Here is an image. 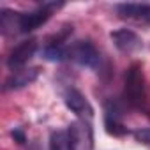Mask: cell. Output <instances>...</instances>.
<instances>
[{
  "label": "cell",
  "mask_w": 150,
  "mask_h": 150,
  "mask_svg": "<svg viewBox=\"0 0 150 150\" xmlns=\"http://www.w3.org/2000/svg\"><path fill=\"white\" fill-rule=\"evenodd\" d=\"M125 101L134 108L145 104V76L139 64H132L125 72Z\"/></svg>",
  "instance_id": "1"
},
{
  "label": "cell",
  "mask_w": 150,
  "mask_h": 150,
  "mask_svg": "<svg viewBox=\"0 0 150 150\" xmlns=\"http://www.w3.org/2000/svg\"><path fill=\"white\" fill-rule=\"evenodd\" d=\"M60 6H64V4H62V2H60V4L50 2V4H42V6L37 7L35 11L21 13V16H20V32H21V34H27V32H32V30L39 28L41 25H44V23L50 20L53 9H57V7H60Z\"/></svg>",
  "instance_id": "2"
},
{
  "label": "cell",
  "mask_w": 150,
  "mask_h": 150,
  "mask_svg": "<svg viewBox=\"0 0 150 150\" xmlns=\"http://www.w3.org/2000/svg\"><path fill=\"white\" fill-rule=\"evenodd\" d=\"M67 57L71 60H74L76 64H80V65H85V67H97L99 60H101L99 51L96 50V46L90 41H78V42H74L67 50Z\"/></svg>",
  "instance_id": "3"
},
{
  "label": "cell",
  "mask_w": 150,
  "mask_h": 150,
  "mask_svg": "<svg viewBox=\"0 0 150 150\" xmlns=\"http://www.w3.org/2000/svg\"><path fill=\"white\" fill-rule=\"evenodd\" d=\"M110 37H111L113 44L117 46V50H120L122 53H134V51L141 50V46H143L141 37L134 30H129V28L113 30L110 34Z\"/></svg>",
  "instance_id": "4"
},
{
  "label": "cell",
  "mask_w": 150,
  "mask_h": 150,
  "mask_svg": "<svg viewBox=\"0 0 150 150\" xmlns=\"http://www.w3.org/2000/svg\"><path fill=\"white\" fill-rule=\"evenodd\" d=\"M35 51H37V41H35V39L23 41L21 44H18V46L11 51L9 58H7V67H9L11 71L21 69V67L35 55Z\"/></svg>",
  "instance_id": "5"
},
{
  "label": "cell",
  "mask_w": 150,
  "mask_h": 150,
  "mask_svg": "<svg viewBox=\"0 0 150 150\" xmlns=\"http://www.w3.org/2000/svg\"><path fill=\"white\" fill-rule=\"evenodd\" d=\"M64 103H65V106L72 113H76L81 118H92V115H94V108L90 106V103L87 101V97L80 90H76V88H69L65 92Z\"/></svg>",
  "instance_id": "6"
},
{
  "label": "cell",
  "mask_w": 150,
  "mask_h": 150,
  "mask_svg": "<svg viewBox=\"0 0 150 150\" xmlns=\"http://www.w3.org/2000/svg\"><path fill=\"white\" fill-rule=\"evenodd\" d=\"M120 113H122V110L117 104H113V103L106 104L104 127H106V132L111 134V136H124V134L129 132V129L120 122Z\"/></svg>",
  "instance_id": "7"
},
{
  "label": "cell",
  "mask_w": 150,
  "mask_h": 150,
  "mask_svg": "<svg viewBox=\"0 0 150 150\" xmlns=\"http://www.w3.org/2000/svg\"><path fill=\"white\" fill-rule=\"evenodd\" d=\"M37 76H39V67H32V69H18V71H14L11 76L6 80L4 88H6V90L23 88V87L30 85L32 81H35Z\"/></svg>",
  "instance_id": "8"
},
{
  "label": "cell",
  "mask_w": 150,
  "mask_h": 150,
  "mask_svg": "<svg viewBox=\"0 0 150 150\" xmlns=\"http://www.w3.org/2000/svg\"><path fill=\"white\" fill-rule=\"evenodd\" d=\"M50 150H76L69 129L51 132V138H50Z\"/></svg>",
  "instance_id": "9"
},
{
  "label": "cell",
  "mask_w": 150,
  "mask_h": 150,
  "mask_svg": "<svg viewBox=\"0 0 150 150\" xmlns=\"http://www.w3.org/2000/svg\"><path fill=\"white\" fill-rule=\"evenodd\" d=\"M20 16L21 13L11 11V9H2L0 13V28L4 34H14L20 32Z\"/></svg>",
  "instance_id": "10"
},
{
  "label": "cell",
  "mask_w": 150,
  "mask_h": 150,
  "mask_svg": "<svg viewBox=\"0 0 150 150\" xmlns=\"http://www.w3.org/2000/svg\"><path fill=\"white\" fill-rule=\"evenodd\" d=\"M44 58L46 60H51V62H60L67 57V50L60 44V42H50L46 48H44Z\"/></svg>",
  "instance_id": "11"
},
{
  "label": "cell",
  "mask_w": 150,
  "mask_h": 150,
  "mask_svg": "<svg viewBox=\"0 0 150 150\" xmlns=\"http://www.w3.org/2000/svg\"><path fill=\"white\" fill-rule=\"evenodd\" d=\"M132 136H134V139H136L139 145H143V146L150 148V127L136 129V131H132Z\"/></svg>",
  "instance_id": "12"
},
{
  "label": "cell",
  "mask_w": 150,
  "mask_h": 150,
  "mask_svg": "<svg viewBox=\"0 0 150 150\" xmlns=\"http://www.w3.org/2000/svg\"><path fill=\"white\" fill-rule=\"evenodd\" d=\"M11 136H13L18 143H25V134H23V131H21V129H14V131L11 132Z\"/></svg>",
  "instance_id": "13"
}]
</instances>
